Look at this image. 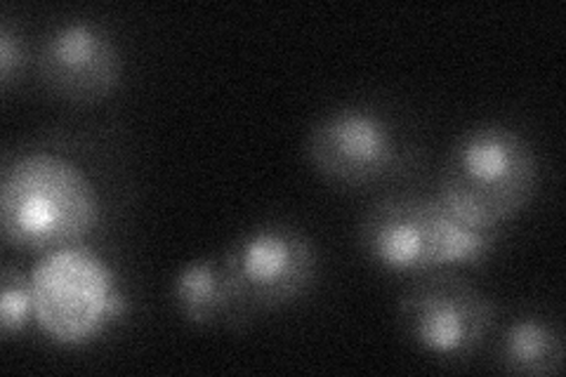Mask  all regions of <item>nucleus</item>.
I'll list each match as a JSON object with an SVG mask.
<instances>
[{"mask_svg": "<svg viewBox=\"0 0 566 377\" xmlns=\"http://www.w3.org/2000/svg\"><path fill=\"white\" fill-rule=\"evenodd\" d=\"M33 321V291L31 276L12 262L0 272V335L3 343H12Z\"/></svg>", "mask_w": 566, "mask_h": 377, "instance_id": "9b49d317", "label": "nucleus"}, {"mask_svg": "<svg viewBox=\"0 0 566 377\" xmlns=\"http://www.w3.org/2000/svg\"><path fill=\"white\" fill-rule=\"evenodd\" d=\"M27 62L29 52L24 39L10 20H3V24H0V85H3L6 93L14 81L22 78L20 74H24Z\"/></svg>", "mask_w": 566, "mask_h": 377, "instance_id": "f8f14e48", "label": "nucleus"}, {"mask_svg": "<svg viewBox=\"0 0 566 377\" xmlns=\"http://www.w3.org/2000/svg\"><path fill=\"white\" fill-rule=\"evenodd\" d=\"M29 276L33 321L60 347L97 343L128 312L116 269L91 243L41 255Z\"/></svg>", "mask_w": 566, "mask_h": 377, "instance_id": "20e7f679", "label": "nucleus"}, {"mask_svg": "<svg viewBox=\"0 0 566 377\" xmlns=\"http://www.w3.org/2000/svg\"><path fill=\"white\" fill-rule=\"evenodd\" d=\"M39 81L52 97L76 106L106 102L123 83V52L114 33L95 20H62L41 39Z\"/></svg>", "mask_w": 566, "mask_h": 377, "instance_id": "6e6552de", "label": "nucleus"}, {"mask_svg": "<svg viewBox=\"0 0 566 377\" xmlns=\"http://www.w3.org/2000/svg\"><path fill=\"white\" fill-rule=\"evenodd\" d=\"M495 362L510 375H559L564 370V337L559 326L541 314L515 316L499 337Z\"/></svg>", "mask_w": 566, "mask_h": 377, "instance_id": "9d476101", "label": "nucleus"}, {"mask_svg": "<svg viewBox=\"0 0 566 377\" xmlns=\"http://www.w3.org/2000/svg\"><path fill=\"white\" fill-rule=\"evenodd\" d=\"M416 147L401 123L374 104H343L314 121L305 156L324 182L368 189L416 166Z\"/></svg>", "mask_w": 566, "mask_h": 377, "instance_id": "39448f33", "label": "nucleus"}, {"mask_svg": "<svg viewBox=\"0 0 566 377\" xmlns=\"http://www.w3.org/2000/svg\"><path fill=\"white\" fill-rule=\"evenodd\" d=\"M170 300L175 312L193 328H243L248 323L222 258H199L177 269Z\"/></svg>", "mask_w": 566, "mask_h": 377, "instance_id": "1a4fd4ad", "label": "nucleus"}, {"mask_svg": "<svg viewBox=\"0 0 566 377\" xmlns=\"http://www.w3.org/2000/svg\"><path fill=\"white\" fill-rule=\"evenodd\" d=\"M501 233L470 222L437 191H399L366 208L357 241L370 264L413 279L484 262L499 248Z\"/></svg>", "mask_w": 566, "mask_h": 377, "instance_id": "f03ea898", "label": "nucleus"}, {"mask_svg": "<svg viewBox=\"0 0 566 377\" xmlns=\"http://www.w3.org/2000/svg\"><path fill=\"white\" fill-rule=\"evenodd\" d=\"M538 179L531 139L512 125L484 123L453 142L434 191L470 222L503 229L534 201Z\"/></svg>", "mask_w": 566, "mask_h": 377, "instance_id": "7ed1b4c3", "label": "nucleus"}, {"mask_svg": "<svg viewBox=\"0 0 566 377\" xmlns=\"http://www.w3.org/2000/svg\"><path fill=\"white\" fill-rule=\"evenodd\" d=\"M222 264L248 323L305 300L318 276V253L303 229L262 222L232 241Z\"/></svg>", "mask_w": 566, "mask_h": 377, "instance_id": "0eeeda50", "label": "nucleus"}, {"mask_svg": "<svg viewBox=\"0 0 566 377\" xmlns=\"http://www.w3.org/2000/svg\"><path fill=\"white\" fill-rule=\"evenodd\" d=\"M409 343L439 362H465L480 352L499 321L495 302L455 269L413 276L397 300Z\"/></svg>", "mask_w": 566, "mask_h": 377, "instance_id": "423d86ee", "label": "nucleus"}, {"mask_svg": "<svg viewBox=\"0 0 566 377\" xmlns=\"http://www.w3.org/2000/svg\"><path fill=\"white\" fill-rule=\"evenodd\" d=\"M104 218L102 182L78 151L39 145L6 160L0 229L20 253L45 255L91 243Z\"/></svg>", "mask_w": 566, "mask_h": 377, "instance_id": "f257e3e1", "label": "nucleus"}]
</instances>
